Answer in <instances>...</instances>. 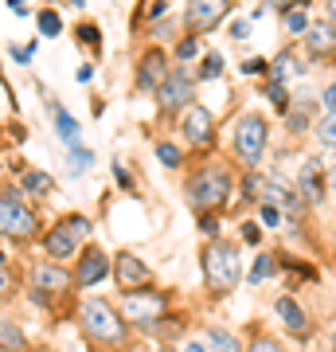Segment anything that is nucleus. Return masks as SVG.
<instances>
[{"label":"nucleus","mask_w":336,"mask_h":352,"mask_svg":"<svg viewBox=\"0 0 336 352\" xmlns=\"http://www.w3.org/2000/svg\"><path fill=\"white\" fill-rule=\"evenodd\" d=\"M184 200L196 215H223L238 200V164L219 153H203L184 168Z\"/></svg>","instance_id":"f257e3e1"},{"label":"nucleus","mask_w":336,"mask_h":352,"mask_svg":"<svg viewBox=\"0 0 336 352\" xmlns=\"http://www.w3.org/2000/svg\"><path fill=\"white\" fill-rule=\"evenodd\" d=\"M75 317H78V329L82 337L94 344V349H106V352H125L133 344V329L125 325V317L117 314V305L102 294H82L75 302Z\"/></svg>","instance_id":"f03ea898"},{"label":"nucleus","mask_w":336,"mask_h":352,"mask_svg":"<svg viewBox=\"0 0 336 352\" xmlns=\"http://www.w3.org/2000/svg\"><path fill=\"white\" fill-rule=\"evenodd\" d=\"M199 274H203L208 298H227V294H235L238 282L247 278V270H243V243L231 239V235L208 239L199 247Z\"/></svg>","instance_id":"7ed1b4c3"},{"label":"nucleus","mask_w":336,"mask_h":352,"mask_svg":"<svg viewBox=\"0 0 336 352\" xmlns=\"http://www.w3.org/2000/svg\"><path fill=\"white\" fill-rule=\"evenodd\" d=\"M90 235H94V219L82 215V212H67V215H59V219H51V223L43 227L39 251H43L47 263L67 266V263H75L78 251H82L87 243H94Z\"/></svg>","instance_id":"20e7f679"},{"label":"nucleus","mask_w":336,"mask_h":352,"mask_svg":"<svg viewBox=\"0 0 336 352\" xmlns=\"http://www.w3.org/2000/svg\"><path fill=\"white\" fill-rule=\"evenodd\" d=\"M235 133H231V157H235L238 173H254L262 168L266 153H270V122L262 110H243L235 118Z\"/></svg>","instance_id":"39448f33"},{"label":"nucleus","mask_w":336,"mask_h":352,"mask_svg":"<svg viewBox=\"0 0 336 352\" xmlns=\"http://www.w3.org/2000/svg\"><path fill=\"white\" fill-rule=\"evenodd\" d=\"M117 314L125 317V325L153 337L157 325H161L164 317L172 314V289L164 286H149V289H133V294H117Z\"/></svg>","instance_id":"423d86ee"},{"label":"nucleus","mask_w":336,"mask_h":352,"mask_svg":"<svg viewBox=\"0 0 336 352\" xmlns=\"http://www.w3.org/2000/svg\"><path fill=\"white\" fill-rule=\"evenodd\" d=\"M43 235V219L32 204L24 200V192L8 184V188H0V239L8 243H39Z\"/></svg>","instance_id":"0eeeda50"},{"label":"nucleus","mask_w":336,"mask_h":352,"mask_svg":"<svg viewBox=\"0 0 336 352\" xmlns=\"http://www.w3.org/2000/svg\"><path fill=\"white\" fill-rule=\"evenodd\" d=\"M176 133H180V145L196 153H215V141H219V126H215V113L203 106V102H192L180 122H176Z\"/></svg>","instance_id":"6e6552de"},{"label":"nucleus","mask_w":336,"mask_h":352,"mask_svg":"<svg viewBox=\"0 0 336 352\" xmlns=\"http://www.w3.org/2000/svg\"><path fill=\"white\" fill-rule=\"evenodd\" d=\"M24 289H36V294L55 298V302H67L75 294V274H71V266L36 258V263L24 266Z\"/></svg>","instance_id":"1a4fd4ad"},{"label":"nucleus","mask_w":336,"mask_h":352,"mask_svg":"<svg viewBox=\"0 0 336 352\" xmlns=\"http://www.w3.org/2000/svg\"><path fill=\"white\" fill-rule=\"evenodd\" d=\"M153 98H157V110H161L164 118H180V113L196 102V71L172 63L168 78L161 82V90H157Z\"/></svg>","instance_id":"9d476101"},{"label":"nucleus","mask_w":336,"mask_h":352,"mask_svg":"<svg viewBox=\"0 0 336 352\" xmlns=\"http://www.w3.org/2000/svg\"><path fill=\"white\" fill-rule=\"evenodd\" d=\"M172 71V51L161 43H145L137 51V63H133V90L137 94H157L161 82Z\"/></svg>","instance_id":"9b49d317"},{"label":"nucleus","mask_w":336,"mask_h":352,"mask_svg":"<svg viewBox=\"0 0 336 352\" xmlns=\"http://www.w3.org/2000/svg\"><path fill=\"white\" fill-rule=\"evenodd\" d=\"M71 274H75V289H78V294H90V289L106 286V278L113 274V254L106 251V247H98V243H87V247L78 251Z\"/></svg>","instance_id":"f8f14e48"},{"label":"nucleus","mask_w":336,"mask_h":352,"mask_svg":"<svg viewBox=\"0 0 336 352\" xmlns=\"http://www.w3.org/2000/svg\"><path fill=\"white\" fill-rule=\"evenodd\" d=\"M235 16V4L231 0H192L184 4V12H180V24H184L188 36H212L219 24H227Z\"/></svg>","instance_id":"ddd939ff"},{"label":"nucleus","mask_w":336,"mask_h":352,"mask_svg":"<svg viewBox=\"0 0 336 352\" xmlns=\"http://www.w3.org/2000/svg\"><path fill=\"white\" fill-rule=\"evenodd\" d=\"M293 188H298L305 208H321L328 200V164H324V157H301L298 173H293Z\"/></svg>","instance_id":"4468645a"},{"label":"nucleus","mask_w":336,"mask_h":352,"mask_svg":"<svg viewBox=\"0 0 336 352\" xmlns=\"http://www.w3.org/2000/svg\"><path fill=\"white\" fill-rule=\"evenodd\" d=\"M110 278H113V286H117V294H133V289L157 286L149 263L137 251H113V274Z\"/></svg>","instance_id":"2eb2a0df"},{"label":"nucleus","mask_w":336,"mask_h":352,"mask_svg":"<svg viewBox=\"0 0 336 352\" xmlns=\"http://www.w3.org/2000/svg\"><path fill=\"white\" fill-rule=\"evenodd\" d=\"M274 314H278V321H282V329H286L289 337H298V340L313 337V317H309V309L298 302V294H278Z\"/></svg>","instance_id":"dca6fc26"},{"label":"nucleus","mask_w":336,"mask_h":352,"mask_svg":"<svg viewBox=\"0 0 336 352\" xmlns=\"http://www.w3.org/2000/svg\"><path fill=\"white\" fill-rule=\"evenodd\" d=\"M301 47H305V55L309 59H333L336 55V24L333 20H313L309 32H305V39H301Z\"/></svg>","instance_id":"f3484780"},{"label":"nucleus","mask_w":336,"mask_h":352,"mask_svg":"<svg viewBox=\"0 0 336 352\" xmlns=\"http://www.w3.org/2000/svg\"><path fill=\"white\" fill-rule=\"evenodd\" d=\"M262 204H274L278 212L286 215V212H293V215H305L309 208L301 204V196H298V188L289 184V180H282V176H266V188H262Z\"/></svg>","instance_id":"a211bd4d"},{"label":"nucleus","mask_w":336,"mask_h":352,"mask_svg":"<svg viewBox=\"0 0 336 352\" xmlns=\"http://www.w3.org/2000/svg\"><path fill=\"white\" fill-rule=\"evenodd\" d=\"M278 274H286V294H298L301 286H317L321 270L305 258H289L286 251H278Z\"/></svg>","instance_id":"6ab92c4d"},{"label":"nucleus","mask_w":336,"mask_h":352,"mask_svg":"<svg viewBox=\"0 0 336 352\" xmlns=\"http://www.w3.org/2000/svg\"><path fill=\"white\" fill-rule=\"evenodd\" d=\"M47 102V113H51V126H55V138L67 145V149H75V145H82V126H78V118L63 102H55V98H43Z\"/></svg>","instance_id":"aec40b11"},{"label":"nucleus","mask_w":336,"mask_h":352,"mask_svg":"<svg viewBox=\"0 0 336 352\" xmlns=\"http://www.w3.org/2000/svg\"><path fill=\"white\" fill-rule=\"evenodd\" d=\"M16 188L24 192V200H27V196H32V200H51V196H55V176L27 164L24 173L16 176Z\"/></svg>","instance_id":"412c9836"},{"label":"nucleus","mask_w":336,"mask_h":352,"mask_svg":"<svg viewBox=\"0 0 336 352\" xmlns=\"http://www.w3.org/2000/svg\"><path fill=\"white\" fill-rule=\"evenodd\" d=\"M305 78L309 75V67H305V59H298V55H293V47H282L274 55V59H270V71H266V78H270V82H286L289 87V78Z\"/></svg>","instance_id":"4be33fe9"},{"label":"nucleus","mask_w":336,"mask_h":352,"mask_svg":"<svg viewBox=\"0 0 336 352\" xmlns=\"http://www.w3.org/2000/svg\"><path fill=\"white\" fill-rule=\"evenodd\" d=\"M317 113H321L317 98H293V110L286 113V133H289V138L309 133V129L317 126Z\"/></svg>","instance_id":"5701e85b"},{"label":"nucleus","mask_w":336,"mask_h":352,"mask_svg":"<svg viewBox=\"0 0 336 352\" xmlns=\"http://www.w3.org/2000/svg\"><path fill=\"white\" fill-rule=\"evenodd\" d=\"M262 188H266V173L254 168V173H238V208H258L262 204Z\"/></svg>","instance_id":"b1692460"},{"label":"nucleus","mask_w":336,"mask_h":352,"mask_svg":"<svg viewBox=\"0 0 336 352\" xmlns=\"http://www.w3.org/2000/svg\"><path fill=\"white\" fill-rule=\"evenodd\" d=\"M153 153H157L161 168H168V173H184V168H188L184 145H180V141H172V138H161L157 145H153Z\"/></svg>","instance_id":"393cba45"},{"label":"nucleus","mask_w":336,"mask_h":352,"mask_svg":"<svg viewBox=\"0 0 336 352\" xmlns=\"http://www.w3.org/2000/svg\"><path fill=\"white\" fill-rule=\"evenodd\" d=\"M258 98H266L278 113H282V118L293 110V90H289L286 82H270V78H262V82H258Z\"/></svg>","instance_id":"a878e982"},{"label":"nucleus","mask_w":336,"mask_h":352,"mask_svg":"<svg viewBox=\"0 0 336 352\" xmlns=\"http://www.w3.org/2000/svg\"><path fill=\"white\" fill-rule=\"evenodd\" d=\"M192 71H196V87H208V82H215V78H223L227 59L219 55V51H203V55H199V63L192 67Z\"/></svg>","instance_id":"bb28decb"},{"label":"nucleus","mask_w":336,"mask_h":352,"mask_svg":"<svg viewBox=\"0 0 336 352\" xmlns=\"http://www.w3.org/2000/svg\"><path fill=\"white\" fill-rule=\"evenodd\" d=\"M203 340H208V352H243V337L223 325H208Z\"/></svg>","instance_id":"cd10ccee"},{"label":"nucleus","mask_w":336,"mask_h":352,"mask_svg":"<svg viewBox=\"0 0 336 352\" xmlns=\"http://www.w3.org/2000/svg\"><path fill=\"white\" fill-rule=\"evenodd\" d=\"M199 55H203V39L180 32V36H176V43H172V63L192 67V63H199Z\"/></svg>","instance_id":"c85d7f7f"},{"label":"nucleus","mask_w":336,"mask_h":352,"mask_svg":"<svg viewBox=\"0 0 336 352\" xmlns=\"http://www.w3.org/2000/svg\"><path fill=\"white\" fill-rule=\"evenodd\" d=\"M278 274V251H258L254 254V263L247 270V286H262V282H270Z\"/></svg>","instance_id":"c756f323"},{"label":"nucleus","mask_w":336,"mask_h":352,"mask_svg":"<svg viewBox=\"0 0 336 352\" xmlns=\"http://www.w3.org/2000/svg\"><path fill=\"white\" fill-rule=\"evenodd\" d=\"M313 24V12H309V4H293L286 16H282V28H286V36H293L301 43L305 39V32H309Z\"/></svg>","instance_id":"7c9ffc66"},{"label":"nucleus","mask_w":336,"mask_h":352,"mask_svg":"<svg viewBox=\"0 0 336 352\" xmlns=\"http://www.w3.org/2000/svg\"><path fill=\"white\" fill-rule=\"evenodd\" d=\"M20 289H24V266H16V263L0 266V305L12 302Z\"/></svg>","instance_id":"2f4dec72"},{"label":"nucleus","mask_w":336,"mask_h":352,"mask_svg":"<svg viewBox=\"0 0 336 352\" xmlns=\"http://www.w3.org/2000/svg\"><path fill=\"white\" fill-rule=\"evenodd\" d=\"M75 43H78V47H87L90 55H102V47H106L102 28L94 24V20H78V24H75Z\"/></svg>","instance_id":"473e14b6"},{"label":"nucleus","mask_w":336,"mask_h":352,"mask_svg":"<svg viewBox=\"0 0 336 352\" xmlns=\"http://www.w3.org/2000/svg\"><path fill=\"white\" fill-rule=\"evenodd\" d=\"M243 352H286V344H282V340H278V337H270L266 329L250 325L247 340H243Z\"/></svg>","instance_id":"72a5a7b5"},{"label":"nucleus","mask_w":336,"mask_h":352,"mask_svg":"<svg viewBox=\"0 0 336 352\" xmlns=\"http://www.w3.org/2000/svg\"><path fill=\"white\" fill-rule=\"evenodd\" d=\"M36 28H39V39H55V36H63V12L59 8H39L36 12Z\"/></svg>","instance_id":"f704fd0d"},{"label":"nucleus","mask_w":336,"mask_h":352,"mask_svg":"<svg viewBox=\"0 0 336 352\" xmlns=\"http://www.w3.org/2000/svg\"><path fill=\"white\" fill-rule=\"evenodd\" d=\"M94 153L87 149V145H75V149H67V168H71V176H82V173H90L94 168Z\"/></svg>","instance_id":"c9c22d12"},{"label":"nucleus","mask_w":336,"mask_h":352,"mask_svg":"<svg viewBox=\"0 0 336 352\" xmlns=\"http://www.w3.org/2000/svg\"><path fill=\"white\" fill-rule=\"evenodd\" d=\"M262 235L266 231H262L258 219H238V243L243 247H262Z\"/></svg>","instance_id":"e433bc0d"},{"label":"nucleus","mask_w":336,"mask_h":352,"mask_svg":"<svg viewBox=\"0 0 336 352\" xmlns=\"http://www.w3.org/2000/svg\"><path fill=\"white\" fill-rule=\"evenodd\" d=\"M262 223V231H278V227H286V215L278 212L274 204H258V215H254Z\"/></svg>","instance_id":"4c0bfd02"},{"label":"nucleus","mask_w":336,"mask_h":352,"mask_svg":"<svg viewBox=\"0 0 336 352\" xmlns=\"http://www.w3.org/2000/svg\"><path fill=\"white\" fill-rule=\"evenodd\" d=\"M36 47H39V39H32V43H8V59H12L16 67H32Z\"/></svg>","instance_id":"58836bf2"},{"label":"nucleus","mask_w":336,"mask_h":352,"mask_svg":"<svg viewBox=\"0 0 336 352\" xmlns=\"http://www.w3.org/2000/svg\"><path fill=\"white\" fill-rule=\"evenodd\" d=\"M238 71H243L247 78H266L270 59H266V55H250V59H243V63H238Z\"/></svg>","instance_id":"ea45409f"},{"label":"nucleus","mask_w":336,"mask_h":352,"mask_svg":"<svg viewBox=\"0 0 336 352\" xmlns=\"http://www.w3.org/2000/svg\"><path fill=\"white\" fill-rule=\"evenodd\" d=\"M172 32H176L172 16H168V20H161V24H149V39H153V43H161V47H164V39H168V43H176Z\"/></svg>","instance_id":"a19ab883"},{"label":"nucleus","mask_w":336,"mask_h":352,"mask_svg":"<svg viewBox=\"0 0 336 352\" xmlns=\"http://www.w3.org/2000/svg\"><path fill=\"white\" fill-rule=\"evenodd\" d=\"M199 219V235L203 239H219L223 235V215H196Z\"/></svg>","instance_id":"79ce46f5"},{"label":"nucleus","mask_w":336,"mask_h":352,"mask_svg":"<svg viewBox=\"0 0 336 352\" xmlns=\"http://www.w3.org/2000/svg\"><path fill=\"white\" fill-rule=\"evenodd\" d=\"M317 106H321V118H336V82H324V90L317 94Z\"/></svg>","instance_id":"37998d69"},{"label":"nucleus","mask_w":336,"mask_h":352,"mask_svg":"<svg viewBox=\"0 0 336 352\" xmlns=\"http://www.w3.org/2000/svg\"><path fill=\"white\" fill-rule=\"evenodd\" d=\"M227 36L235 39V43L250 39V20H247V16H231V20H227Z\"/></svg>","instance_id":"c03bdc74"},{"label":"nucleus","mask_w":336,"mask_h":352,"mask_svg":"<svg viewBox=\"0 0 336 352\" xmlns=\"http://www.w3.org/2000/svg\"><path fill=\"white\" fill-rule=\"evenodd\" d=\"M110 173H113V180H117V188H122V192L137 188V184H133V176H129V168H125L122 161H110Z\"/></svg>","instance_id":"a18cd8bd"},{"label":"nucleus","mask_w":336,"mask_h":352,"mask_svg":"<svg viewBox=\"0 0 336 352\" xmlns=\"http://www.w3.org/2000/svg\"><path fill=\"white\" fill-rule=\"evenodd\" d=\"M164 16H168V0H149V8H145V20H149V24H161Z\"/></svg>","instance_id":"49530a36"},{"label":"nucleus","mask_w":336,"mask_h":352,"mask_svg":"<svg viewBox=\"0 0 336 352\" xmlns=\"http://www.w3.org/2000/svg\"><path fill=\"white\" fill-rule=\"evenodd\" d=\"M180 352H208V340H203V333H199V337H188L184 344H180Z\"/></svg>","instance_id":"de8ad7c7"},{"label":"nucleus","mask_w":336,"mask_h":352,"mask_svg":"<svg viewBox=\"0 0 336 352\" xmlns=\"http://www.w3.org/2000/svg\"><path fill=\"white\" fill-rule=\"evenodd\" d=\"M8 12H12V16H20V20H27V16H36V12H32V8L24 4V0H12V4H8Z\"/></svg>","instance_id":"09e8293b"},{"label":"nucleus","mask_w":336,"mask_h":352,"mask_svg":"<svg viewBox=\"0 0 336 352\" xmlns=\"http://www.w3.org/2000/svg\"><path fill=\"white\" fill-rule=\"evenodd\" d=\"M328 204L336 208V161L328 164Z\"/></svg>","instance_id":"8fccbe9b"},{"label":"nucleus","mask_w":336,"mask_h":352,"mask_svg":"<svg viewBox=\"0 0 336 352\" xmlns=\"http://www.w3.org/2000/svg\"><path fill=\"white\" fill-rule=\"evenodd\" d=\"M94 67H98V63H82L75 71V78H78V82H90V78H94Z\"/></svg>","instance_id":"3c124183"},{"label":"nucleus","mask_w":336,"mask_h":352,"mask_svg":"<svg viewBox=\"0 0 336 352\" xmlns=\"http://www.w3.org/2000/svg\"><path fill=\"white\" fill-rule=\"evenodd\" d=\"M266 12H270V8H266V4H258V8H250V16H247V20H250V24H254V20H262V16H266Z\"/></svg>","instance_id":"603ef678"},{"label":"nucleus","mask_w":336,"mask_h":352,"mask_svg":"<svg viewBox=\"0 0 336 352\" xmlns=\"http://www.w3.org/2000/svg\"><path fill=\"white\" fill-rule=\"evenodd\" d=\"M324 20H333V24H336V4H328V8H324Z\"/></svg>","instance_id":"864d4df0"},{"label":"nucleus","mask_w":336,"mask_h":352,"mask_svg":"<svg viewBox=\"0 0 336 352\" xmlns=\"http://www.w3.org/2000/svg\"><path fill=\"white\" fill-rule=\"evenodd\" d=\"M8 263H12V254H8L4 247H0V266H8Z\"/></svg>","instance_id":"5fc2aeb1"},{"label":"nucleus","mask_w":336,"mask_h":352,"mask_svg":"<svg viewBox=\"0 0 336 352\" xmlns=\"http://www.w3.org/2000/svg\"><path fill=\"white\" fill-rule=\"evenodd\" d=\"M157 352H180V349H176V344H161Z\"/></svg>","instance_id":"6e6d98bb"},{"label":"nucleus","mask_w":336,"mask_h":352,"mask_svg":"<svg viewBox=\"0 0 336 352\" xmlns=\"http://www.w3.org/2000/svg\"><path fill=\"white\" fill-rule=\"evenodd\" d=\"M125 352H145V349H141V344H129V349H125Z\"/></svg>","instance_id":"4d7b16f0"},{"label":"nucleus","mask_w":336,"mask_h":352,"mask_svg":"<svg viewBox=\"0 0 336 352\" xmlns=\"http://www.w3.org/2000/svg\"><path fill=\"white\" fill-rule=\"evenodd\" d=\"M333 352H336V325H333Z\"/></svg>","instance_id":"13d9d810"},{"label":"nucleus","mask_w":336,"mask_h":352,"mask_svg":"<svg viewBox=\"0 0 336 352\" xmlns=\"http://www.w3.org/2000/svg\"><path fill=\"white\" fill-rule=\"evenodd\" d=\"M27 352H51V349H27Z\"/></svg>","instance_id":"bf43d9fd"},{"label":"nucleus","mask_w":336,"mask_h":352,"mask_svg":"<svg viewBox=\"0 0 336 352\" xmlns=\"http://www.w3.org/2000/svg\"><path fill=\"white\" fill-rule=\"evenodd\" d=\"M0 321H4V314H0Z\"/></svg>","instance_id":"052dcab7"}]
</instances>
